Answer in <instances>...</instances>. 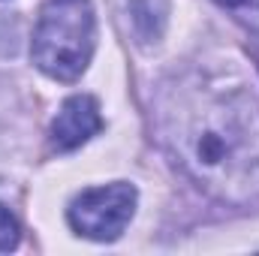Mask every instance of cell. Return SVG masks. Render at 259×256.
Wrapping results in <instances>:
<instances>
[{
	"instance_id": "cell-2",
	"label": "cell",
	"mask_w": 259,
	"mask_h": 256,
	"mask_svg": "<svg viewBox=\"0 0 259 256\" xmlns=\"http://www.w3.org/2000/svg\"><path fill=\"white\" fill-rule=\"evenodd\" d=\"M97 46V15L91 0H46L36 18L30 58L46 75L75 81Z\"/></svg>"
},
{
	"instance_id": "cell-5",
	"label": "cell",
	"mask_w": 259,
	"mask_h": 256,
	"mask_svg": "<svg viewBox=\"0 0 259 256\" xmlns=\"http://www.w3.org/2000/svg\"><path fill=\"white\" fill-rule=\"evenodd\" d=\"M15 244H18V223L9 214V208L0 205V253L3 250H12Z\"/></svg>"
},
{
	"instance_id": "cell-4",
	"label": "cell",
	"mask_w": 259,
	"mask_h": 256,
	"mask_svg": "<svg viewBox=\"0 0 259 256\" xmlns=\"http://www.w3.org/2000/svg\"><path fill=\"white\" fill-rule=\"evenodd\" d=\"M100 130H103L100 103L88 94H75L61 106L58 118L52 121V145L58 151H72V148H81Z\"/></svg>"
},
{
	"instance_id": "cell-6",
	"label": "cell",
	"mask_w": 259,
	"mask_h": 256,
	"mask_svg": "<svg viewBox=\"0 0 259 256\" xmlns=\"http://www.w3.org/2000/svg\"><path fill=\"white\" fill-rule=\"evenodd\" d=\"M220 6H229V9H235V6H244V3H250V0H217Z\"/></svg>"
},
{
	"instance_id": "cell-1",
	"label": "cell",
	"mask_w": 259,
	"mask_h": 256,
	"mask_svg": "<svg viewBox=\"0 0 259 256\" xmlns=\"http://www.w3.org/2000/svg\"><path fill=\"white\" fill-rule=\"evenodd\" d=\"M157 127L199 187L238 205L259 199V103L238 78H172L157 100Z\"/></svg>"
},
{
	"instance_id": "cell-3",
	"label": "cell",
	"mask_w": 259,
	"mask_h": 256,
	"mask_svg": "<svg viewBox=\"0 0 259 256\" xmlns=\"http://www.w3.org/2000/svg\"><path fill=\"white\" fill-rule=\"evenodd\" d=\"M133 211H136V187L115 181L75 196L66 217L78 235L94 241H115L133 220Z\"/></svg>"
}]
</instances>
